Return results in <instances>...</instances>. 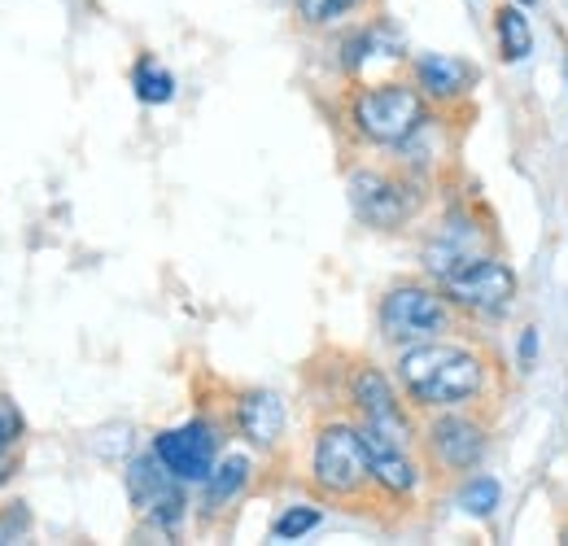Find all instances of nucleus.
I'll use <instances>...</instances> for the list:
<instances>
[{"label":"nucleus","mask_w":568,"mask_h":546,"mask_svg":"<svg viewBox=\"0 0 568 546\" xmlns=\"http://www.w3.org/2000/svg\"><path fill=\"white\" fill-rule=\"evenodd\" d=\"M398 381L420 407L450 411L486 390V363L464 345L420 342L398 354Z\"/></svg>","instance_id":"obj_1"},{"label":"nucleus","mask_w":568,"mask_h":546,"mask_svg":"<svg viewBox=\"0 0 568 546\" xmlns=\"http://www.w3.org/2000/svg\"><path fill=\"white\" fill-rule=\"evenodd\" d=\"M214 451H219V437L206 419H189L180 428H166L153 437V455L162 459V468L171 477H180L184 485H202L214 468Z\"/></svg>","instance_id":"obj_7"},{"label":"nucleus","mask_w":568,"mask_h":546,"mask_svg":"<svg viewBox=\"0 0 568 546\" xmlns=\"http://www.w3.org/2000/svg\"><path fill=\"white\" fill-rule=\"evenodd\" d=\"M320 520H324V516H320V507H288V512L276 516L272 538H281V543H288V538H306Z\"/></svg>","instance_id":"obj_19"},{"label":"nucleus","mask_w":568,"mask_h":546,"mask_svg":"<svg viewBox=\"0 0 568 546\" xmlns=\"http://www.w3.org/2000/svg\"><path fill=\"white\" fill-rule=\"evenodd\" d=\"M0 543H4V529H0Z\"/></svg>","instance_id":"obj_24"},{"label":"nucleus","mask_w":568,"mask_h":546,"mask_svg":"<svg viewBox=\"0 0 568 546\" xmlns=\"http://www.w3.org/2000/svg\"><path fill=\"white\" fill-rule=\"evenodd\" d=\"M123 481H128V498L136 503V512H141L144 520H153L158 529H175V525L184 520V507H189L184 481L171 477L158 455L132 459Z\"/></svg>","instance_id":"obj_6"},{"label":"nucleus","mask_w":568,"mask_h":546,"mask_svg":"<svg viewBox=\"0 0 568 546\" xmlns=\"http://www.w3.org/2000/svg\"><path fill=\"white\" fill-rule=\"evenodd\" d=\"M206 485V512H219V507H227L245 485H250V459L245 455H227V459H219L211 468V477L202 481Z\"/></svg>","instance_id":"obj_15"},{"label":"nucleus","mask_w":568,"mask_h":546,"mask_svg":"<svg viewBox=\"0 0 568 546\" xmlns=\"http://www.w3.org/2000/svg\"><path fill=\"white\" fill-rule=\"evenodd\" d=\"M22 437V411L13 407V398L0 394V455H9Z\"/></svg>","instance_id":"obj_21"},{"label":"nucleus","mask_w":568,"mask_h":546,"mask_svg":"<svg viewBox=\"0 0 568 546\" xmlns=\"http://www.w3.org/2000/svg\"><path fill=\"white\" fill-rule=\"evenodd\" d=\"M503 503V489H498L495 477H473L464 489H459V507L468 512V516H495V507Z\"/></svg>","instance_id":"obj_18"},{"label":"nucleus","mask_w":568,"mask_h":546,"mask_svg":"<svg viewBox=\"0 0 568 546\" xmlns=\"http://www.w3.org/2000/svg\"><path fill=\"white\" fill-rule=\"evenodd\" d=\"M520 4H534V0H520Z\"/></svg>","instance_id":"obj_25"},{"label":"nucleus","mask_w":568,"mask_h":546,"mask_svg":"<svg viewBox=\"0 0 568 546\" xmlns=\"http://www.w3.org/2000/svg\"><path fill=\"white\" fill-rule=\"evenodd\" d=\"M442 293L450 306L459 311H473V315H498L503 306H511L516 297V275L511 267H503L498 259H486V254H473L464 259L459 267L442 275Z\"/></svg>","instance_id":"obj_5"},{"label":"nucleus","mask_w":568,"mask_h":546,"mask_svg":"<svg viewBox=\"0 0 568 546\" xmlns=\"http://www.w3.org/2000/svg\"><path fill=\"white\" fill-rule=\"evenodd\" d=\"M355 4H358V0H297V13H302V22L324 27V22L342 18V13H351Z\"/></svg>","instance_id":"obj_20"},{"label":"nucleus","mask_w":568,"mask_h":546,"mask_svg":"<svg viewBox=\"0 0 568 546\" xmlns=\"http://www.w3.org/2000/svg\"><path fill=\"white\" fill-rule=\"evenodd\" d=\"M351 398H355L358 415H363V428H376L398 446H412V419L403 415L389 381L376 367H358L355 381H351Z\"/></svg>","instance_id":"obj_9"},{"label":"nucleus","mask_w":568,"mask_h":546,"mask_svg":"<svg viewBox=\"0 0 568 546\" xmlns=\"http://www.w3.org/2000/svg\"><path fill=\"white\" fill-rule=\"evenodd\" d=\"M473 254H477V228L464 223V219H450V223L425 245V267L442 280L450 267H459V263L473 259Z\"/></svg>","instance_id":"obj_14"},{"label":"nucleus","mask_w":568,"mask_h":546,"mask_svg":"<svg viewBox=\"0 0 568 546\" xmlns=\"http://www.w3.org/2000/svg\"><path fill=\"white\" fill-rule=\"evenodd\" d=\"M428 451L442 468L468 473L486 455V433H481V424H473L464 415H442V419L428 424Z\"/></svg>","instance_id":"obj_10"},{"label":"nucleus","mask_w":568,"mask_h":546,"mask_svg":"<svg viewBox=\"0 0 568 546\" xmlns=\"http://www.w3.org/2000/svg\"><path fill=\"white\" fill-rule=\"evenodd\" d=\"M473 83H477V70L468 67L464 58H450V53H425V58H416V88H420L425 97L455 101V97H464Z\"/></svg>","instance_id":"obj_12"},{"label":"nucleus","mask_w":568,"mask_h":546,"mask_svg":"<svg viewBox=\"0 0 568 546\" xmlns=\"http://www.w3.org/2000/svg\"><path fill=\"white\" fill-rule=\"evenodd\" d=\"M132 88H136V97H141L144 105H166V101L175 97V74L144 58V62H136V70H132Z\"/></svg>","instance_id":"obj_17"},{"label":"nucleus","mask_w":568,"mask_h":546,"mask_svg":"<svg viewBox=\"0 0 568 546\" xmlns=\"http://www.w3.org/2000/svg\"><path fill=\"white\" fill-rule=\"evenodd\" d=\"M311 481L333 494V498H351L358 494L372 468H367V446H363V433L351 424H328L320 437H315V451H311Z\"/></svg>","instance_id":"obj_4"},{"label":"nucleus","mask_w":568,"mask_h":546,"mask_svg":"<svg viewBox=\"0 0 568 546\" xmlns=\"http://www.w3.org/2000/svg\"><path fill=\"white\" fill-rule=\"evenodd\" d=\"M495 31H498V49H503L507 62H525L534 53V27H529V18L516 4H503L498 9Z\"/></svg>","instance_id":"obj_16"},{"label":"nucleus","mask_w":568,"mask_h":546,"mask_svg":"<svg viewBox=\"0 0 568 546\" xmlns=\"http://www.w3.org/2000/svg\"><path fill=\"white\" fill-rule=\"evenodd\" d=\"M351 205L367 228H398L420 210V193L394 175L358 171L351 175Z\"/></svg>","instance_id":"obj_8"},{"label":"nucleus","mask_w":568,"mask_h":546,"mask_svg":"<svg viewBox=\"0 0 568 546\" xmlns=\"http://www.w3.org/2000/svg\"><path fill=\"white\" fill-rule=\"evenodd\" d=\"M351 123L372 144H407L428 123L425 97L420 88H407V83L363 88L351 105Z\"/></svg>","instance_id":"obj_2"},{"label":"nucleus","mask_w":568,"mask_h":546,"mask_svg":"<svg viewBox=\"0 0 568 546\" xmlns=\"http://www.w3.org/2000/svg\"><path fill=\"white\" fill-rule=\"evenodd\" d=\"M236 428L254 446H276L284 433V403L267 390H254L236 403Z\"/></svg>","instance_id":"obj_13"},{"label":"nucleus","mask_w":568,"mask_h":546,"mask_svg":"<svg viewBox=\"0 0 568 546\" xmlns=\"http://www.w3.org/2000/svg\"><path fill=\"white\" fill-rule=\"evenodd\" d=\"M363 433V446H367V468H372V481L385 489V494H394V498H407L412 489H416V464L407 459V446H398V442H389L385 433H376V428H358Z\"/></svg>","instance_id":"obj_11"},{"label":"nucleus","mask_w":568,"mask_h":546,"mask_svg":"<svg viewBox=\"0 0 568 546\" xmlns=\"http://www.w3.org/2000/svg\"><path fill=\"white\" fill-rule=\"evenodd\" d=\"M13 477V455H0V485Z\"/></svg>","instance_id":"obj_23"},{"label":"nucleus","mask_w":568,"mask_h":546,"mask_svg":"<svg viewBox=\"0 0 568 546\" xmlns=\"http://www.w3.org/2000/svg\"><path fill=\"white\" fill-rule=\"evenodd\" d=\"M450 302L425 284H398L381 297V337L394 345H420L446 337Z\"/></svg>","instance_id":"obj_3"},{"label":"nucleus","mask_w":568,"mask_h":546,"mask_svg":"<svg viewBox=\"0 0 568 546\" xmlns=\"http://www.w3.org/2000/svg\"><path fill=\"white\" fill-rule=\"evenodd\" d=\"M538 358V328H525L520 333V372H529Z\"/></svg>","instance_id":"obj_22"}]
</instances>
